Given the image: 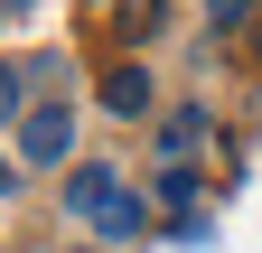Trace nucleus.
I'll use <instances>...</instances> for the list:
<instances>
[{
  "label": "nucleus",
  "instance_id": "7ed1b4c3",
  "mask_svg": "<svg viewBox=\"0 0 262 253\" xmlns=\"http://www.w3.org/2000/svg\"><path fill=\"white\" fill-rule=\"evenodd\" d=\"M103 103H113L122 122H141V113H150V75H141V66H113V75H103Z\"/></svg>",
  "mask_w": 262,
  "mask_h": 253
},
{
  "label": "nucleus",
  "instance_id": "f257e3e1",
  "mask_svg": "<svg viewBox=\"0 0 262 253\" xmlns=\"http://www.w3.org/2000/svg\"><path fill=\"white\" fill-rule=\"evenodd\" d=\"M66 206H75L84 225H103V235H141L150 225V197H131L113 169H75L66 178Z\"/></svg>",
  "mask_w": 262,
  "mask_h": 253
},
{
  "label": "nucleus",
  "instance_id": "f03ea898",
  "mask_svg": "<svg viewBox=\"0 0 262 253\" xmlns=\"http://www.w3.org/2000/svg\"><path fill=\"white\" fill-rule=\"evenodd\" d=\"M10 150H19V169H66V160H75V113L38 103L28 122H10Z\"/></svg>",
  "mask_w": 262,
  "mask_h": 253
},
{
  "label": "nucleus",
  "instance_id": "20e7f679",
  "mask_svg": "<svg viewBox=\"0 0 262 253\" xmlns=\"http://www.w3.org/2000/svg\"><path fill=\"white\" fill-rule=\"evenodd\" d=\"M244 10H253V0H206V19H215V28H244Z\"/></svg>",
  "mask_w": 262,
  "mask_h": 253
}]
</instances>
